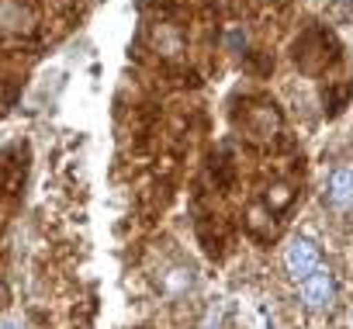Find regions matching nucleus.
I'll return each mask as SVG.
<instances>
[{
	"instance_id": "nucleus-1",
	"label": "nucleus",
	"mask_w": 353,
	"mask_h": 329,
	"mask_svg": "<svg viewBox=\"0 0 353 329\" xmlns=\"http://www.w3.org/2000/svg\"><path fill=\"white\" fill-rule=\"evenodd\" d=\"M298 295H301V301H305L308 312L332 308V298H336V277H332V270L329 267L312 270L305 281H298Z\"/></svg>"
},
{
	"instance_id": "nucleus-2",
	"label": "nucleus",
	"mask_w": 353,
	"mask_h": 329,
	"mask_svg": "<svg viewBox=\"0 0 353 329\" xmlns=\"http://www.w3.org/2000/svg\"><path fill=\"white\" fill-rule=\"evenodd\" d=\"M322 267V257H319V246L308 239V236H294L291 243H288V250H284V270H288V277L298 284V281H305L312 270H319Z\"/></svg>"
},
{
	"instance_id": "nucleus-3",
	"label": "nucleus",
	"mask_w": 353,
	"mask_h": 329,
	"mask_svg": "<svg viewBox=\"0 0 353 329\" xmlns=\"http://www.w3.org/2000/svg\"><path fill=\"white\" fill-rule=\"evenodd\" d=\"M325 205H329L332 212H343V215L353 212V167H336V170L329 174Z\"/></svg>"
},
{
	"instance_id": "nucleus-4",
	"label": "nucleus",
	"mask_w": 353,
	"mask_h": 329,
	"mask_svg": "<svg viewBox=\"0 0 353 329\" xmlns=\"http://www.w3.org/2000/svg\"><path fill=\"white\" fill-rule=\"evenodd\" d=\"M246 118H250L246 125H250L253 135H270V132L281 128V114H277V108L270 101H256V108H250Z\"/></svg>"
},
{
	"instance_id": "nucleus-5",
	"label": "nucleus",
	"mask_w": 353,
	"mask_h": 329,
	"mask_svg": "<svg viewBox=\"0 0 353 329\" xmlns=\"http://www.w3.org/2000/svg\"><path fill=\"white\" fill-rule=\"evenodd\" d=\"M291 201H294V188H291V184L277 181V184L267 188V212H270V215H274V212H284Z\"/></svg>"
},
{
	"instance_id": "nucleus-6",
	"label": "nucleus",
	"mask_w": 353,
	"mask_h": 329,
	"mask_svg": "<svg viewBox=\"0 0 353 329\" xmlns=\"http://www.w3.org/2000/svg\"><path fill=\"white\" fill-rule=\"evenodd\" d=\"M25 21V8L21 4H0V25L4 28H21Z\"/></svg>"
},
{
	"instance_id": "nucleus-7",
	"label": "nucleus",
	"mask_w": 353,
	"mask_h": 329,
	"mask_svg": "<svg viewBox=\"0 0 353 329\" xmlns=\"http://www.w3.org/2000/svg\"><path fill=\"white\" fill-rule=\"evenodd\" d=\"M8 329H14V326H8Z\"/></svg>"
},
{
	"instance_id": "nucleus-8",
	"label": "nucleus",
	"mask_w": 353,
	"mask_h": 329,
	"mask_svg": "<svg viewBox=\"0 0 353 329\" xmlns=\"http://www.w3.org/2000/svg\"><path fill=\"white\" fill-rule=\"evenodd\" d=\"M208 329H215V326H208Z\"/></svg>"
}]
</instances>
